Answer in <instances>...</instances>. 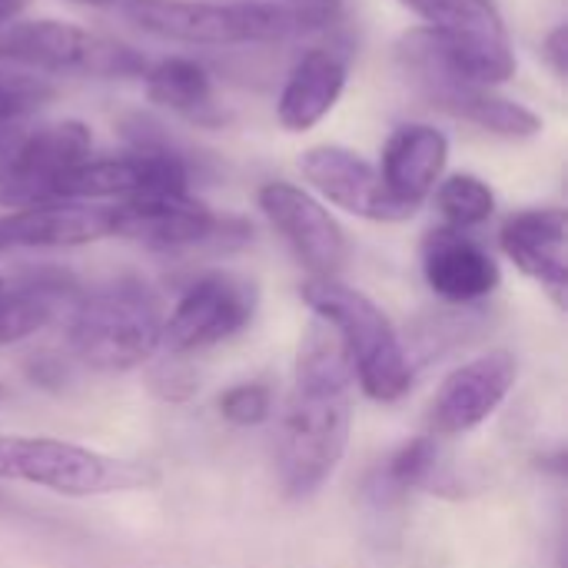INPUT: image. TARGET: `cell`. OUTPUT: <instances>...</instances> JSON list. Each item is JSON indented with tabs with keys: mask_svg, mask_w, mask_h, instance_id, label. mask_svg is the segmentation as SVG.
Masks as SVG:
<instances>
[{
	"mask_svg": "<svg viewBox=\"0 0 568 568\" xmlns=\"http://www.w3.org/2000/svg\"><path fill=\"white\" fill-rule=\"evenodd\" d=\"M353 369L329 323L313 320L293 369V393L280 416L276 473L290 499L316 496L339 469L353 429Z\"/></svg>",
	"mask_w": 568,
	"mask_h": 568,
	"instance_id": "obj_1",
	"label": "cell"
},
{
	"mask_svg": "<svg viewBox=\"0 0 568 568\" xmlns=\"http://www.w3.org/2000/svg\"><path fill=\"white\" fill-rule=\"evenodd\" d=\"M120 10L143 33L190 47L280 43L336 20L333 10L300 0H126Z\"/></svg>",
	"mask_w": 568,
	"mask_h": 568,
	"instance_id": "obj_2",
	"label": "cell"
},
{
	"mask_svg": "<svg viewBox=\"0 0 568 568\" xmlns=\"http://www.w3.org/2000/svg\"><path fill=\"white\" fill-rule=\"evenodd\" d=\"M160 333L163 313L156 293L143 280L120 276L77 296L67 323V346L87 369L130 373L156 356Z\"/></svg>",
	"mask_w": 568,
	"mask_h": 568,
	"instance_id": "obj_3",
	"label": "cell"
},
{
	"mask_svg": "<svg viewBox=\"0 0 568 568\" xmlns=\"http://www.w3.org/2000/svg\"><path fill=\"white\" fill-rule=\"evenodd\" d=\"M303 303L329 323L349 359L353 379L373 403H399L413 389V363L393 320L343 280H306Z\"/></svg>",
	"mask_w": 568,
	"mask_h": 568,
	"instance_id": "obj_4",
	"label": "cell"
},
{
	"mask_svg": "<svg viewBox=\"0 0 568 568\" xmlns=\"http://www.w3.org/2000/svg\"><path fill=\"white\" fill-rule=\"evenodd\" d=\"M0 483H27L70 499L146 493L160 483L150 463L116 459L50 436H0Z\"/></svg>",
	"mask_w": 568,
	"mask_h": 568,
	"instance_id": "obj_5",
	"label": "cell"
},
{
	"mask_svg": "<svg viewBox=\"0 0 568 568\" xmlns=\"http://www.w3.org/2000/svg\"><path fill=\"white\" fill-rule=\"evenodd\" d=\"M0 60L53 77L126 80L150 67L140 50L123 40L93 33L70 20H10L0 27Z\"/></svg>",
	"mask_w": 568,
	"mask_h": 568,
	"instance_id": "obj_6",
	"label": "cell"
},
{
	"mask_svg": "<svg viewBox=\"0 0 568 568\" xmlns=\"http://www.w3.org/2000/svg\"><path fill=\"white\" fill-rule=\"evenodd\" d=\"M113 233L120 240L140 243L153 253H186V250H233L250 240L243 220L216 216L193 193H156L123 203H110Z\"/></svg>",
	"mask_w": 568,
	"mask_h": 568,
	"instance_id": "obj_7",
	"label": "cell"
},
{
	"mask_svg": "<svg viewBox=\"0 0 568 568\" xmlns=\"http://www.w3.org/2000/svg\"><path fill=\"white\" fill-rule=\"evenodd\" d=\"M396 60L423 93L446 83L499 87L516 77V50L509 33H449L436 27H413L399 37Z\"/></svg>",
	"mask_w": 568,
	"mask_h": 568,
	"instance_id": "obj_8",
	"label": "cell"
},
{
	"mask_svg": "<svg viewBox=\"0 0 568 568\" xmlns=\"http://www.w3.org/2000/svg\"><path fill=\"white\" fill-rule=\"evenodd\" d=\"M93 156V133L83 120L23 126L0 156V206L23 210L57 200L63 176Z\"/></svg>",
	"mask_w": 568,
	"mask_h": 568,
	"instance_id": "obj_9",
	"label": "cell"
},
{
	"mask_svg": "<svg viewBox=\"0 0 568 568\" xmlns=\"http://www.w3.org/2000/svg\"><path fill=\"white\" fill-rule=\"evenodd\" d=\"M256 303L260 293L250 280L236 273H203L183 290V296L163 320L160 349L173 356H190L233 339L253 323Z\"/></svg>",
	"mask_w": 568,
	"mask_h": 568,
	"instance_id": "obj_10",
	"label": "cell"
},
{
	"mask_svg": "<svg viewBox=\"0 0 568 568\" xmlns=\"http://www.w3.org/2000/svg\"><path fill=\"white\" fill-rule=\"evenodd\" d=\"M256 203L313 280H339L349 263V236L310 190L286 180H270L260 186Z\"/></svg>",
	"mask_w": 568,
	"mask_h": 568,
	"instance_id": "obj_11",
	"label": "cell"
},
{
	"mask_svg": "<svg viewBox=\"0 0 568 568\" xmlns=\"http://www.w3.org/2000/svg\"><path fill=\"white\" fill-rule=\"evenodd\" d=\"M519 363L509 349H493L453 369L436 389L426 409V433L436 439H456L479 429L513 393Z\"/></svg>",
	"mask_w": 568,
	"mask_h": 568,
	"instance_id": "obj_12",
	"label": "cell"
},
{
	"mask_svg": "<svg viewBox=\"0 0 568 568\" xmlns=\"http://www.w3.org/2000/svg\"><path fill=\"white\" fill-rule=\"evenodd\" d=\"M303 180L333 206L369 220V223H406L416 216L413 206L399 203L386 186L379 170L356 150L339 143H320L300 153Z\"/></svg>",
	"mask_w": 568,
	"mask_h": 568,
	"instance_id": "obj_13",
	"label": "cell"
},
{
	"mask_svg": "<svg viewBox=\"0 0 568 568\" xmlns=\"http://www.w3.org/2000/svg\"><path fill=\"white\" fill-rule=\"evenodd\" d=\"M423 276L426 286L449 306H476L489 300L499 283L496 256L476 243L469 233L453 226H436L423 240Z\"/></svg>",
	"mask_w": 568,
	"mask_h": 568,
	"instance_id": "obj_14",
	"label": "cell"
},
{
	"mask_svg": "<svg viewBox=\"0 0 568 568\" xmlns=\"http://www.w3.org/2000/svg\"><path fill=\"white\" fill-rule=\"evenodd\" d=\"M113 233L110 203H83V200H50L23 210H7L0 216V243L3 250H70L106 240Z\"/></svg>",
	"mask_w": 568,
	"mask_h": 568,
	"instance_id": "obj_15",
	"label": "cell"
},
{
	"mask_svg": "<svg viewBox=\"0 0 568 568\" xmlns=\"http://www.w3.org/2000/svg\"><path fill=\"white\" fill-rule=\"evenodd\" d=\"M503 253L536 280L559 310H566L568 290V216L559 206L513 213L499 230Z\"/></svg>",
	"mask_w": 568,
	"mask_h": 568,
	"instance_id": "obj_16",
	"label": "cell"
},
{
	"mask_svg": "<svg viewBox=\"0 0 568 568\" xmlns=\"http://www.w3.org/2000/svg\"><path fill=\"white\" fill-rule=\"evenodd\" d=\"M349 77V57L339 47H310L290 70L280 100H276V120L290 133H306L316 123H323Z\"/></svg>",
	"mask_w": 568,
	"mask_h": 568,
	"instance_id": "obj_17",
	"label": "cell"
},
{
	"mask_svg": "<svg viewBox=\"0 0 568 568\" xmlns=\"http://www.w3.org/2000/svg\"><path fill=\"white\" fill-rule=\"evenodd\" d=\"M449 160V140L433 123H403L383 143L379 176L383 186L406 206L419 210L443 180Z\"/></svg>",
	"mask_w": 568,
	"mask_h": 568,
	"instance_id": "obj_18",
	"label": "cell"
},
{
	"mask_svg": "<svg viewBox=\"0 0 568 568\" xmlns=\"http://www.w3.org/2000/svg\"><path fill=\"white\" fill-rule=\"evenodd\" d=\"M453 486L446 463H443V446L436 436H416L403 443L393 456H386L363 483V503L369 516H389L403 509V503L426 489V493H443Z\"/></svg>",
	"mask_w": 568,
	"mask_h": 568,
	"instance_id": "obj_19",
	"label": "cell"
},
{
	"mask_svg": "<svg viewBox=\"0 0 568 568\" xmlns=\"http://www.w3.org/2000/svg\"><path fill=\"white\" fill-rule=\"evenodd\" d=\"M146 100L200 130H220L230 123V110L220 103L213 73L193 57H163L143 70Z\"/></svg>",
	"mask_w": 568,
	"mask_h": 568,
	"instance_id": "obj_20",
	"label": "cell"
},
{
	"mask_svg": "<svg viewBox=\"0 0 568 568\" xmlns=\"http://www.w3.org/2000/svg\"><path fill=\"white\" fill-rule=\"evenodd\" d=\"M80 286L63 270H30L0 290V346H13L47 329L60 313H70Z\"/></svg>",
	"mask_w": 568,
	"mask_h": 568,
	"instance_id": "obj_21",
	"label": "cell"
},
{
	"mask_svg": "<svg viewBox=\"0 0 568 568\" xmlns=\"http://www.w3.org/2000/svg\"><path fill=\"white\" fill-rule=\"evenodd\" d=\"M433 106H439L443 113L466 120L493 136L503 140H532L542 130V120L536 110H529L519 100H509L503 93H496V87H476V83H446V87H433L423 93Z\"/></svg>",
	"mask_w": 568,
	"mask_h": 568,
	"instance_id": "obj_22",
	"label": "cell"
},
{
	"mask_svg": "<svg viewBox=\"0 0 568 568\" xmlns=\"http://www.w3.org/2000/svg\"><path fill=\"white\" fill-rule=\"evenodd\" d=\"M433 193H436V210L446 220L443 226H453L463 233L489 223L496 213V193L476 173H453V176L439 180Z\"/></svg>",
	"mask_w": 568,
	"mask_h": 568,
	"instance_id": "obj_23",
	"label": "cell"
},
{
	"mask_svg": "<svg viewBox=\"0 0 568 568\" xmlns=\"http://www.w3.org/2000/svg\"><path fill=\"white\" fill-rule=\"evenodd\" d=\"M426 27L449 33H499L506 37V20L496 0H399Z\"/></svg>",
	"mask_w": 568,
	"mask_h": 568,
	"instance_id": "obj_24",
	"label": "cell"
},
{
	"mask_svg": "<svg viewBox=\"0 0 568 568\" xmlns=\"http://www.w3.org/2000/svg\"><path fill=\"white\" fill-rule=\"evenodd\" d=\"M146 389L160 399V403H190L200 393V373L186 356H173L166 353L160 363L150 366L146 373Z\"/></svg>",
	"mask_w": 568,
	"mask_h": 568,
	"instance_id": "obj_25",
	"label": "cell"
},
{
	"mask_svg": "<svg viewBox=\"0 0 568 568\" xmlns=\"http://www.w3.org/2000/svg\"><path fill=\"white\" fill-rule=\"evenodd\" d=\"M216 409L230 426L240 429L263 426L273 416V389L266 383H236L220 396Z\"/></svg>",
	"mask_w": 568,
	"mask_h": 568,
	"instance_id": "obj_26",
	"label": "cell"
},
{
	"mask_svg": "<svg viewBox=\"0 0 568 568\" xmlns=\"http://www.w3.org/2000/svg\"><path fill=\"white\" fill-rule=\"evenodd\" d=\"M23 369H27V379L40 389H63L70 383V363L53 353L33 356Z\"/></svg>",
	"mask_w": 568,
	"mask_h": 568,
	"instance_id": "obj_27",
	"label": "cell"
},
{
	"mask_svg": "<svg viewBox=\"0 0 568 568\" xmlns=\"http://www.w3.org/2000/svg\"><path fill=\"white\" fill-rule=\"evenodd\" d=\"M542 60L549 63V70L556 73V80H566L568 73V27L559 23L549 30V37L542 40Z\"/></svg>",
	"mask_w": 568,
	"mask_h": 568,
	"instance_id": "obj_28",
	"label": "cell"
},
{
	"mask_svg": "<svg viewBox=\"0 0 568 568\" xmlns=\"http://www.w3.org/2000/svg\"><path fill=\"white\" fill-rule=\"evenodd\" d=\"M27 3H30V0H0V27L10 23V20H17V17L27 10Z\"/></svg>",
	"mask_w": 568,
	"mask_h": 568,
	"instance_id": "obj_29",
	"label": "cell"
},
{
	"mask_svg": "<svg viewBox=\"0 0 568 568\" xmlns=\"http://www.w3.org/2000/svg\"><path fill=\"white\" fill-rule=\"evenodd\" d=\"M67 3H80V7H123L126 0H67Z\"/></svg>",
	"mask_w": 568,
	"mask_h": 568,
	"instance_id": "obj_30",
	"label": "cell"
},
{
	"mask_svg": "<svg viewBox=\"0 0 568 568\" xmlns=\"http://www.w3.org/2000/svg\"><path fill=\"white\" fill-rule=\"evenodd\" d=\"M300 3H313V7H323V10L339 13V0H300Z\"/></svg>",
	"mask_w": 568,
	"mask_h": 568,
	"instance_id": "obj_31",
	"label": "cell"
},
{
	"mask_svg": "<svg viewBox=\"0 0 568 568\" xmlns=\"http://www.w3.org/2000/svg\"><path fill=\"white\" fill-rule=\"evenodd\" d=\"M0 290H3V276H0Z\"/></svg>",
	"mask_w": 568,
	"mask_h": 568,
	"instance_id": "obj_32",
	"label": "cell"
},
{
	"mask_svg": "<svg viewBox=\"0 0 568 568\" xmlns=\"http://www.w3.org/2000/svg\"><path fill=\"white\" fill-rule=\"evenodd\" d=\"M0 399H3V389H0Z\"/></svg>",
	"mask_w": 568,
	"mask_h": 568,
	"instance_id": "obj_33",
	"label": "cell"
},
{
	"mask_svg": "<svg viewBox=\"0 0 568 568\" xmlns=\"http://www.w3.org/2000/svg\"><path fill=\"white\" fill-rule=\"evenodd\" d=\"M0 253H3V243H0Z\"/></svg>",
	"mask_w": 568,
	"mask_h": 568,
	"instance_id": "obj_34",
	"label": "cell"
}]
</instances>
